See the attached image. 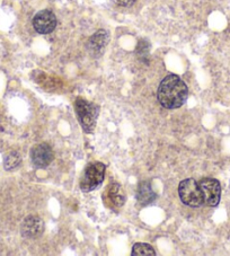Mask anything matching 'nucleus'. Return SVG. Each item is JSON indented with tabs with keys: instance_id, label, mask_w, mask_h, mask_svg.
<instances>
[{
	"instance_id": "6",
	"label": "nucleus",
	"mask_w": 230,
	"mask_h": 256,
	"mask_svg": "<svg viewBox=\"0 0 230 256\" xmlns=\"http://www.w3.org/2000/svg\"><path fill=\"white\" fill-rule=\"evenodd\" d=\"M56 26V17L50 10L38 12L33 18V28L38 34H50Z\"/></svg>"
},
{
	"instance_id": "13",
	"label": "nucleus",
	"mask_w": 230,
	"mask_h": 256,
	"mask_svg": "<svg viewBox=\"0 0 230 256\" xmlns=\"http://www.w3.org/2000/svg\"><path fill=\"white\" fill-rule=\"evenodd\" d=\"M20 162H22V158L20 156V154L16 152H12L5 158L4 166H5L6 170H14L20 165Z\"/></svg>"
},
{
	"instance_id": "8",
	"label": "nucleus",
	"mask_w": 230,
	"mask_h": 256,
	"mask_svg": "<svg viewBox=\"0 0 230 256\" xmlns=\"http://www.w3.org/2000/svg\"><path fill=\"white\" fill-rule=\"evenodd\" d=\"M44 228H46V224H44L43 219L32 214L23 220L20 226V232L24 237L34 240V238H38L43 235Z\"/></svg>"
},
{
	"instance_id": "1",
	"label": "nucleus",
	"mask_w": 230,
	"mask_h": 256,
	"mask_svg": "<svg viewBox=\"0 0 230 256\" xmlns=\"http://www.w3.org/2000/svg\"><path fill=\"white\" fill-rule=\"evenodd\" d=\"M188 88L178 74H168L159 84L157 97L162 108L167 110L180 108L186 102Z\"/></svg>"
},
{
	"instance_id": "15",
	"label": "nucleus",
	"mask_w": 230,
	"mask_h": 256,
	"mask_svg": "<svg viewBox=\"0 0 230 256\" xmlns=\"http://www.w3.org/2000/svg\"><path fill=\"white\" fill-rule=\"evenodd\" d=\"M114 2L122 7H130L136 4V0H114Z\"/></svg>"
},
{
	"instance_id": "7",
	"label": "nucleus",
	"mask_w": 230,
	"mask_h": 256,
	"mask_svg": "<svg viewBox=\"0 0 230 256\" xmlns=\"http://www.w3.org/2000/svg\"><path fill=\"white\" fill-rule=\"evenodd\" d=\"M110 41V34L108 30H97L88 40L87 43V50L92 58H100L103 56L108 43Z\"/></svg>"
},
{
	"instance_id": "4",
	"label": "nucleus",
	"mask_w": 230,
	"mask_h": 256,
	"mask_svg": "<svg viewBox=\"0 0 230 256\" xmlns=\"http://www.w3.org/2000/svg\"><path fill=\"white\" fill-rule=\"evenodd\" d=\"M106 166L103 162H92L88 165L80 180V188L82 192H92L100 186L105 178Z\"/></svg>"
},
{
	"instance_id": "14",
	"label": "nucleus",
	"mask_w": 230,
	"mask_h": 256,
	"mask_svg": "<svg viewBox=\"0 0 230 256\" xmlns=\"http://www.w3.org/2000/svg\"><path fill=\"white\" fill-rule=\"evenodd\" d=\"M149 43L147 41H140L138 44V48H136V56L142 61H147L149 58Z\"/></svg>"
},
{
	"instance_id": "5",
	"label": "nucleus",
	"mask_w": 230,
	"mask_h": 256,
	"mask_svg": "<svg viewBox=\"0 0 230 256\" xmlns=\"http://www.w3.org/2000/svg\"><path fill=\"white\" fill-rule=\"evenodd\" d=\"M198 185H200L206 204L212 208L218 206L221 196V185L219 180L212 178H206L198 182Z\"/></svg>"
},
{
	"instance_id": "12",
	"label": "nucleus",
	"mask_w": 230,
	"mask_h": 256,
	"mask_svg": "<svg viewBox=\"0 0 230 256\" xmlns=\"http://www.w3.org/2000/svg\"><path fill=\"white\" fill-rule=\"evenodd\" d=\"M132 256H154L156 252H154V247L146 242H136L132 247Z\"/></svg>"
},
{
	"instance_id": "9",
	"label": "nucleus",
	"mask_w": 230,
	"mask_h": 256,
	"mask_svg": "<svg viewBox=\"0 0 230 256\" xmlns=\"http://www.w3.org/2000/svg\"><path fill=\"white\" fill-rule=\"evenodd\" d=\"M53 150L48 144H40L32 149L30 152V158L34 166L38 168H44L51 164L53 160Z\"/></svg>"
},
{
	"instance_id": "2",
	"label": "nucleus",
	"mask_w": 230,
	"mask_h": 256,
	"mask_svg": "<svg viewBox=\"0 0 230 256\" xmlns=\"http://www.w3.org/2000/svg\"><path fill=\"white\" fill-rule=\"evenodd\" d=\"M74 110L82 130L86 134H92L98 118V106L84 98H77L74 102Z\"/></svg>"
},
{
	"instance_id": "11",
	"label": "nucleus",
	"mask_w": 230,
	"mask_h": 256,
	"mask_svg": "<svg viewBox=\"0 0 230 256\" xmlns=\"http://www.w3.org/2000/svg\"><path fill=\"white\" fill-rule=\"evenodd\" d=\"M106 196H108L110 202L115 206H122L124 204L126 196L118 183H113L110 185L108 192H106Z\"/></svg>"
},
{
	"instance_id": "10",
	"label": "nucleus",
	"mask_w": 230,
	"mask_h": 256,
	"mask_svg": "<svg viewBox=\"0 0 230 256\" xmlns=\"http://www.w3.org/2000/svg\"><path fill=\"white\" fill-rule=\"evenodd\" d=\"M157 198V194L154 193L152 186V183L149 180L140 182L136 188V200L142 206H147L154 202Z\"/></svg>"
},
{
	"instance_id": "3",
	"label": "nucleus",
	"mask_w": 230,
	"mask_h": 256,
	"mask_svg": "<svg viewBox=\"0 0 230 256\" xmlns=\"http://www.w3.org/2000/svg\"><path fill=\"white\" fill-rule=\"evenodd\" d=\"M178 196L180 201L191 208H200L204 204L200 185L194 178H186L180 183Z\"/></svg>"
}]
</instances>
